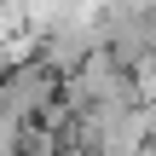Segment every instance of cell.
I'll return each mask as SVG.
<instances>
[{
  "instance_id": "obj_1",
  "label": "cell",
  "mask_w": 156,
  "mask_h": 156,
  "mask_svg": "<svg viewBox=\"0 0 156 156\" xmlns=\"http://www.w3.org/2000/svg\"><path fill=\"white\" fill-rule=\"evenodd\" d=\"M133 93H139V104H156V52L133 64Z\"/></svg>"
}]
</instances>
